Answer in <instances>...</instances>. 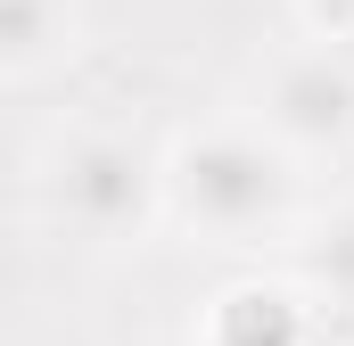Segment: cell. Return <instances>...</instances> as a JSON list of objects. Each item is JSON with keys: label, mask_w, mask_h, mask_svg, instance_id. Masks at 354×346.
Listing matches in <instances>:
<instances>
[{"label": "cell", "mask_w": 354, "mask_h": 346, "mask_svg": "<svg viewBox=\"0 0 354 346\" xmlns=\"http://www.w3.org/2000/svg\"><path fill=\"white\" fill-rule=\"evenodd\" d=\"M165 198L198 231L248 248V239H272L288 215H297V173L272 149L264 132H239V124H214V132H189L174 157H165Z\"/></svg>", "instance_id": "1"}, {"label": "cell", "mask_w": 354, "mask_h": 346, "mask_svg": "<svg viewBox=\"0 0 354 346\" xmlns=\"http://www.w3.org/2000/svg\"><path fill=\"white\" fill-rule=\"evenodd\" d=\"M165 198V173L149 149L115 140V132H83L66 157H58V215L91 231V239H140L149 215Z\"/></svg>", "instance_id": "2"}, {"label": "cell", "mask_w": 354, "mask_h": 346, "mask_svg": "<svg viewBox=\"0 0 354 346\" xmlns=\"http://www.w3.org/2000/svg\"><path fill=\"white\" fill-rule=\"evenodd\" d=\"M264 140L288 157V149H338L354 140V66L338 50H297L264 75Z\"/></svg>", "instance_id": "3"}, {"label": "cell", "mask_w": 354, "mask_h": 346, "mask_svg": "<svg viewBox=\"0 0 354 346\" xmlns=\"http://www.w3.org/2000/svg\"><path fill=\"white\" fill-rule=\"evenodd\" d=\"M75 42V0H0V75H33Z\"/></svg>", "instance_id": "4"}, {"label": "cell", "mask_w": 354, "mask_h": 346, "mask_svg": "<svg viewBox=\"0 0 354 346\" xmlns=\"http://www.w3.org/2000/svg\"><path fill=\"white\" fill-rule=\"evenodd\" d=\"M313 280H322L330 297H346V305H354V215H338V223L313 239Z\"/></svg>", "instance_id": "5"}, {"label": "cell", "mask_w": 354, "mask_h": 346, "mask_svg": "<svg viewBox=\"0 0 354 346\" xmlns=\"http://www.w3.org/2000/svg\"><path fill=\"white\" fill-rule=\"evenodd\" d=\"M305 17H313L322 42H346V33H354V0H305Z\"/></svg>", "instance_id": "6"}]
</instances>
